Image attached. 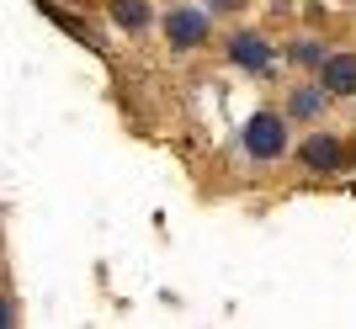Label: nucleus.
I'll return each instance as SVG.
<instances>
[{"mask_svg": "<svg viewBox=\"0 0 356 329\" xmlns=\"http://www.w3.org/2000/svg\"><path fill=\"white\" fill-rule=\"evenodd\" d=\"M325 90H330V96H351V90H356V59H351V53L325 59Z\"/></svg>", "mask_w": 356, "mask_h": 329, "instance_id": "obj_5", "label": "nucleus"}, {"mask_svg": "<svg viewBox=\"0 0 356 329\" xmlns=\"http://www.w3.org/2000/svg\"><path fill=\"white\" fill-rule=\"evenodd\" d=\"M325 96H330L325 85H303V90L287 96V112H293V117H319V112H325Z\"/></svg>", "mask_w": 356, "mask_h": 329, "instance_id": "obj_7", "label": "nucleus"}, {"mask_svg": "<svg viewBox=\"0 0 356 329\" xmlns=\"http://www.w3.org/2000/svg\"><path fill=\"white\" fill-rule=\"evenodd\" d=\"M229 59H234L239 69H250V75H266L271 69V43L255 37V32H239L234 43H229Z\"/></svg>", "mask_w": 356, "mask_h": 329, "instance_id": "obj_3", "label": "nucleus"}, {"mask_svg": "<svg viewBox=\"0 0 356 329\" xmlns=\"http://www.w3.org/2000/svg\"><path fill=\"white\" fill-rule=\"evenodd\" d=\"M208 6L213 11H229V6H239V0H208Z\"/></svg>", "mask_w": 356, "mask_h": 329, "instance_id": "obj_8", "label": "nucleus"}, {"mask_svg": "<svg viewBox=\"0 0 356 329\" xmlns=\"http://www.w3.org/2000/svg\"><path fill=\"white\" fill-rule=\"evenodd\" d=\"M298 160L309 164V170H341L351 154H346V144L341 138H330V133H319V138H309L303 149H298Z\"/></svg>", "mask_w": 356, "mask_h": 329, "instance_id": "obj_4", "label": "nucleus"}, {"mask_svg": "<svg viewBox=\"0 0 356 329\" xmlns=\"http://www.w3.org/2000/svg\"><path fill=\"white\" fill-rule=\"evenodd\" d=\"M208 32H213V22H208L202 11H192V6H186V11H170V22H165V37H170V48H197Z\"/></svg>", "mask_w": 356, "mask_h": 329, "instance_id": "obj_2", "label": "nucleus"}, {"mask_svg": "<svg viewBox=\"0 0 356 329\" xmlns=\"http://www.w3.org/2000/svg\"><path fill=\"white\" fill-rule=\"evenodd\" d=\"M112 22L122 32H144L149 27V0H112Z\"/></svg>", "mask_w": 356, "mask_h": 329, "instance_id": "obj_6", "label": "nucleus"}, {"mask_svg": "<svg viewBox=\"0 0 356 329\" xmlns=\"http://www.w3.org/2000/svg\"><path fill=\"white\" fill-rule=\"evenodd\" d=\"M245 149H250V160H277V154L287 149V128H282V117L255 112V117L245 122Z\"/></svg>", "mask_w": 356, "mask_h": 329, "instance_id": "obj_1", "label": "nucleus"}]
</instances>
